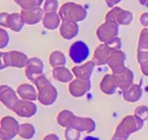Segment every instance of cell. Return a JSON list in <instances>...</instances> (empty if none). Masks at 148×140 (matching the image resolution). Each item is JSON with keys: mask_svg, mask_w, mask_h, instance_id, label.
<instances>
[{"mask_svg": "<svg viewBox=\"0 0 148 140\" xmlns=\"http://www.w3.org/2000/svg\"><path fill=\"white\" fill-rule=\"evenodd\" d=\"M112 74L115 79H116L117 87L122 92L126 91L127 88H130L133 85V77H135V74L127 67H122L120 69H116V71H112Z\"/></svg>", "mask_w": 148, "mask_h": 140, "instance_id": "cell-11", "label": "cell"}, {"mask_svg": "<svg viewBox=\"0 0 148 140\" xmlns=\"http://www.w3.org/2000/svg\"><path fill=\"white\" fill-rule=\"evenodd\" d=\"M112 49L106 44H100L98 47L95 49L94 57H92V62L95 63V66H103V64H108V60L110 57Z\"/></svg>", "mask_w": 148, "mask_h": 140, "instance_id": "cell-17", "label": "cell"}, {"mask_svg": "<svg viewBox=\"0 0 148 140\" xmlns=\"http://www.w3.org/2000/svg\"><path fill=\"white\" fill-rule=\"evenodd\" d=\"M42 140H59V137L57 134H48V135H46Z\"/></svg>", "mask_w": 148, "mask_h": 140, "instance_id": "cell-38", "label": "cell"}, {"mask_svg": "<svg viewBox=\"0 0 148 140\" xmlns=\"http://www.w3.org/2000/svg\"><path fill=\"white\" fill-rule=\"evenodd\" d=\"M83 140H100V139L96 138V137H91V135H88V137H85Z\"/></svg>", "mask_w": 148, "mask_h": 140, "instance_id": "cell-40", "label": "cell"}, {"mask_svg": "<svg viewBox=\"0 0 148 140\" xmlns=\"http://www.w3.org/2000/svg\"><path fill=\"white\" fill-rule=\"evenodd\" d=\"M117 35H119V25L115 24V22L105 21L96 30V36L101 41V44H109L111 40L117 37Z\"/></svg>", "mask_w": 148, "mask_h": 140, "instance_id": "cell-10", "label": "cell"}, {"mask_svg": "<svg viewBox=\"0 0 148 140\" xmlns=\"http://www.w3.org/2000/svg\"><path fill=\"white\" fill-rule=\"evenodd\" d=\"M106 45H109L112 50H120V49H121L122 42H121V40H120L119 37H115L114 40H111L110 42H109V44H106Z\"/></svg>", "mask_w": 148, "mask_h": 140, "instance_id": "cell-35", "label": "cell"}, {"mask_svg": "<svg viewBox=\"0 0 148 140\" xmlns=\"http://www.w3.org/2000/svg\"><path fill=\"white\" fill-rule=\"evenodd\" d=\"M57 123L63 128H73L79 130L80 133H91L96 128V124L91 118H83V116L74 115L68 109H63L57 115Z\"/></svg>", "mask_w": 148, "mask_h": 140, "instance_id": "cell-1", "label": "cell"}, {"mask_svg": "<svg viewBox=\"0 0 148 140\" xmlns=\"http://www.w3.org/2000/svg\"><path fill=\"white\" fill-rule=\"evenodd\" d=\"M42 25L45 29L47 30H56L58 27H61V17L57 12H48L45 14L42 19Z\"/></svg>", "mask_w": 148, "mask_h": 140, "instance_id": "cell-24", "label": "cell"}, {"mask_svg": "<svg viewBox=\"0 0 148 140\" xmlns=\"http://www.w3.org/2000/svg\"><path fill=\"white\" fill-rule=\"evenodd\" d=\"M140 22H141V25L145 27H148V12H143L140 15Z\"/></svg>", "mask_w": 148, "mask_h": 140, "instance_id": "cell-36", "label": "cell"}, {"mask_svg": "<svg viewBox=\"0 0 148 140\" xmlns=\"http://www.w3.org/2000/svg\"><path fill=\"white\" fill-rule=\"evenodd\" d=\"M89 53H90V50L84 41H74L71 45V47H69V57L77 64L85 63L84 61L88 60Z\"/></svg>", "mask_w": 148, "mask_h": 140, "instance_id": "cell-7", "label": "cell"}, {"mask_svg": "<svg viewBox=\"0 0 148 140\" xmlns=\"http://www.w3.org/2000/svg\"><path fill=\"white\" fill-rule=\"evenodd\" d=\"M20 14H21L24 24L36 25V24H38L40 21H42L46 12L42 8H35V9H30V10H22Z\"/></svg>", "mask_w": 148, "mask_h": 140, "instance_id": "cell-16", "label": "cell"}, {"mask_svg": "<svg viewBox=\"0 0 148 140\" xmlns=\"http://www.w3.org/2000/svg\"><path fill=\"white\" fill-rule=\"evenodd\" d=\"M125 61H126V53L121 50H114L108 60V64L112 71H116L125 67Z\"/></svg>", "mask_w": 148, "mask_h": 140, "instance_id": "cell-21", "label": "cell"}, {"mask_svg": "<svg viewBox=\"0 0 148 140\" xmlns=\"http://www.w3.org/2000/svg\"><path fill=\"white\" fill-rule=\"evenodd\" d=\"M22 10H30V9L41 8L42 4H45L46 0H14Z\"/></svg>", "mask_w": 148, "mask_h": 140, "instance_id": "cell-28", "label": "cell"}, {"mask_svg": "<svg viewBox=\"0 0 148 140\" xmlns=\"http://www.w3.org/2000/svg\"><path fill=\"white\" fill-rule=\"evenodd\" d=\"M64 135H66V140H79L80 139V132L73 128H66Z\"/></svg>", "mask_w": 148, "mask_h": 140, "instance_id": "cell-32", "label": "cell"}, {"mask_svg": "<svg viewBox=\"0 0 148 140\" xmlns=\"http://www.w3.org/2000/svg\"><path fill=\"white\" fill-rule=\"evenodd\" d=\"M105 1H106V5H108L109 8L112 9V8L116 6L117 4H119L120 1H121V0H105Z\"/></svg>", "mask_w": 148, "mask_h": 140, "instance_id": "cell-37", "label": "cell"}, {"mask_svg": "<svg viewBox=\"0 0 148 140\" xmlns=\"http://www.w3.org/2000/svg\"><path fill=\"white\" fill-rule=\"evenodd\" d=\"M135 115H137L140 119L142 120H147L148 119V107L147 105H138L135 109Z\"/></svg>", "mask_w": 148, "mask_h": 140, "instance_id": "cell-33", "label": "cell"}, {"mask_svg": "<svg viewBox=\"0 0 148 140\" xmlns=\"http://www.w3.org/2000/svg\"><path fill=\"white\" fill-rule=\"evenodd\" d=\"M137 51H147L148 52V29H143L140 34L138 39V47Z\"/></svg>", "mask_w": 148, "mask_h": 140, "instance_id": "cell-30", "label": "cell"}, {"mask_svg": "<svg viewBox=\"0 0 148 140\" xmlns=\"http://www.w3.org/2000/svg\"><path fill=\"white\" fill-rule=\"evenodd\" d=\"M0 25L4 29H10L15 32H20L24 27V21H22L21 14L18 12H1L0 14Z\"/></svg>", "mask_w": 148, "mask_h": 140, "instance_id": "cell-9", "label": "cell"}, {"mask_svg": "<svg viewBox=\"0 0 148 140\" xmlns=\"http://www.w3.org/2000/svg\"><path fill=\"white\" fill-rule=\"evenodd\" d=\"M17 94L21 99L25 100H38V91H37L36 86H32L30 83H22L17 87Z\"/></svg>", "mask_w": 148, "mask_h": 140, "instance_id": "cell-18", "label": "cell"}, {"mask_svg": "<svg viewBox=\"0 0 148 140\" xmlns=\"http://www.w3.org/2000/svg\"><path fill=\"white\" fill-rule=\"evenodd\" d=\"M138 1H140V4H142V5L148 6V0H138Z\"/></svg>", "mask_w": 148, "mask_h": 140, "instance_id": "cell-41", "label": "cell"}, {"mask_svg": "<svg viewBox=\"0 0 148 140\" xmlns=\"http://www.w3.org/2000/svg\"><path fill=\"white\" fill-rule=\"evenodd\" d=\"M133 20V15L131 11L123 10V9L115 6L110 9V11L106 14L105 21L109 22H115L117 25H130Z\"/></svg>", "mask_w": 148, "mask_h": 140, "instance_id": "cell-8", "label": "cell"}, {"mask_svg": "<svg viewBox=\"0 0 148 140\" xmlns=\"http://www.w3.org/2000/svg\"><path fill=\"white\" fill-rule=\"evenodd\" d=\"M59 34L63 39L72 40L77 37L79 34V25L78 22H71V21H63L61 27H59Z\"/></svg>", "mask_w": 148, "mask_h": 140, "instance_id": "cell-20", "label": "cell"}, {"mask_svg": "<svg viewBox=\"0 0 148 140\" xmlns=\"http://www.w3.org/2000/svg\"><path fill=\"white\" fill-rule=\"evenodd\" d=\"M36 134V129L32 124L30 123H24L20 124V128H18V137L25 139V140H30L35 137Z\"/></svg>", "mask_w": 148, "mask_h": 140, "instance_id": "cell-27", "label": "cell"}, {"mask_svg": "<svg viewBox=\"0 0 148 140\" xmlns=\"http://www.w3.org/2000/svg\"><path fill=\"white\" fill-rule=\"evenodd\" d=\"M94 67H95V63L92 61H88L85 63H82V64H78V66H74L72 68V72L73 74L75 76V78H79V79H90L92 71H94Z\"/></svg>", "mask_w": 148, "mask_h": 140, "instance_id": "cell-19", "label": "cell"}, {"mask_svg": "<svg viewBox=\"0 0 148 140\" xmlns=\"http://www.w3.org/2000/svg\"><path fill=\"white\" fill-rule=\"evenodd\" d=\"M66 62H67V58H66V56H64V53L61 52V51L56 50L49 55V64L53 68L64 67L66 66Z\"/></svg>", "mask_w": 148, "mask_h": 140, "instance_id": "cell-26", "label": "cell"}, {"mask_svg": "<svg viewBox=\"0 0 148 140\" xmlns=\"http://www.w3.org/2000/svg\"><path fill=\"white\" fill-rule=\"evenodd\" d=\"M117 83L116 79H115L114 74H105L104 78L101 79L100 82V91L104 93V94H114L117 89Z\"/></svg>", "mask_w": 148, "mask_h": 140, "instance_id": "cell-22", "label": "cell"}, {"mask_svg": "<svg viewBox=\"0 0 148 140\" xmlns=\"http://www.w3.org/2000/svg\"><path fill=\"white\" fill-rule=\"evenodd\" d=\"M1 58V66L0 68L4 69L6 67H16V68H24L29 63V57L20 51H8V52L0 53Z\"/></svg>", "mask_w": 148, "mask_h": 140, "instance_id": "cell-5", "label": "cell"}, {"mask_svg": "<svg viewBox=\"0 0 148 140\" xmlns=\"http://www.w3.org/2000/svg\"><path fill=\"white\" fill-rule=\"evenodd\" d=\"M8 45H9V34L4 27H1L0 29V49L4 50Z\"/></svg>", "mask_w": 148, "mask_h": 140, "instance_id": "cell-34", "label": "cell"}, {"mask_svg": "<svg viewBox=\"0 0 148 140\" xmlns=\"http://www.w3.org/2000/svg\"><path fill=\"white\" fill-rule=\"evenodd\" d=\"M18 128L20 124L14 116H3L0 122V140L14 139L16 135H18Z\"/></svg>", "mask_w": 148, "mask_h": 140, "instance_id": "cell-6", "label": "cell"}, {"mask_svg": "<svg viewBox=\"0 0 148 140\" xmlns=\"http://www.w3.org/2000/svg\"><path fill=\"white\" fill-rule=\"evenodd\" d=\"M143 124H145V120L140 119L137 115H126L125 118L121 120L115 130V135H120V137H123L128 139V137L132 133H136L138 130H141L143 128Z\"/></svg>", "mask_w": 148, "mask_h": 140, "instance_id": "cell-4", "label": "cell"}, {"mask_svg": "<svg viewBox=\"0 0 148 140\" xmlns=\"http://www.w3.org/2000/svg\"><path fill=\"white\" fill-rule=\"evenodd\" d=\"M38 91V102L42 105H52L58 98V91L46 76H41L34 81Z\"/></svg>", "mask_w": 148, "mask_h": 140, "instance_id": "cell-2", "label": "cell"}, {"mask_svg": "<svg viewBox=\"0 0 148 140\" xmlns=\"http://www.w3.org/2000/svg\"><path fill=\"white\" fill-rule=\"evenodd\" d=\"M12 112H15L21 118H31V116H34L37 113V105L32 100L22 99L17 102V104L12 109Z\"/></svg>", "mask_w": 148, "mask_h": 140, "instance_id": "cell-15", "label": "cell"}, {"mask_svg": "<svg viewBox=\"0 0 148 140\" xmlns=\"http://www.w3.org/2000/svg\"><path fill=\"white\" fill-rule=\"evenodd\" d=\"M111 140H127L126 138H123V137H120V135H115L114 134V137H112V139Z\"/></svg>", "mask_w": 148, "mask_h": 140, "instance_id": "cell-39", "label": "cell"}, {"mask_svg": "<svg viewBox=\"0 0 148 140\" xmlns=\"http://www.w3.org/2000/svg\"><path fill=\"white\" fill-rule=\"evenodd\" d=\"M90 88H91L90 79H79V78L73 79L68 86L71 96L75 97V98H80L84 94H86V93L90 91Z\"/></svg>", "mask_w": 148, "mask_h": 140, "instance_id": "cell-13", "label": "cell"}, {"mask_svg": "<svg viewBox=\"0 0 148 140\" xmlns=\"http://www.w3.org/2000/svg\"><path fill=\"white\" fill-rule=\"evenodd\" d=\"M59 8V4H58V0H46L45 4H43V10L46 14L48 12H56Z\"/></svg>", "mask_w": 148, "mask_h": 140, "instance_id": "cell-31", "label": "cell"}, {"mask_svg": "<svg viewBox=\"0 0 148 140\" xmlns=\"http://www.w3.org/2000/svg\"><path fill=\"white\" fill-rule=\"evenodd\" d=\"M137 61L140 63L141 72L148 77V52L147 51H137Z\"/></svg>", "mask_w": 148, "mask_h": 140, "instance_id": "cell-29", "label": "cell"}, {"mask_svg": "<svg viewBox=\"0 0 148 140\" xmlns=\"http://www.w3.org/2000/svg\"><path fill=\"white\" fill-rule=\"evenodd\" d=\"M26 77L30 81H36L38 77H41L43 74V61L38 57H31L29 60V63L25 67Z\"/></svg>", "mask_w": 148, "mask_h": 140, "instance_id": "cell-14", "label": "cell"}, {"mask_svg": "<svg viewBox=\"0 0 148 140\" xmlns=\"http://www.w3.org/2000/svg\"><path fill=\"white\" fill-rule=\"evenodd\" d=\"M58 15L61 17V20H63V21L79 22L86 17L88 11L83 5L68 1V3H64L63 5L59 8Z\"/></svg>", "mask_w": 148, "mask_h": 140, "instance_id": "cell-3", "label": "cell"}, {"mask_svg": "<svg viewBox=\"0 0 148 140\" xmlns=\"http://www.w3.org/2000/svg\"><path fill=\"white\" fill-rule=\"evenodd\" d=\"M0 100L8 109L12 110L17 104V102L20 100V98H18L17 92L14 91L11 87L3 85L0 87Z\"/></svg>", "mask_w": 148, "mask_h": 140, "instance_id": "cell-12", "label": "cell"}, {"mask_svg": "<svg viewBox=\"0 0 148 140\" xmlns=\"http://www.w3.org/2000/svg\"><path fill=\"white\" fill-rule=\"evenodd\" d=\"M142 87L141 85H132L130 88H127L126 91L122 92V96L125 98V100L130 102V103H135V102L140 100L142 97Z\"/></svg>", "mask_w": 148, "mask_h": 140, "instance_id": "cell-23", "label": "cell"}, {"mask_svg": "<svg viewBox=\"0 0 148 140\" xmlns=\"http://www.w3.org/2000/svg\"><path fill=\"white\" fill-rule=\"evenodd\" d=\"M52 76L56 81H59V82H63V83H71L73 81L74 74L72 72V69H68L66 66H64V67L53 68Z\"/></svg>", "mask_w": 148, "mask_h": 140, "instance_id": "cell-25", "label": "cell"}]
</instances>
